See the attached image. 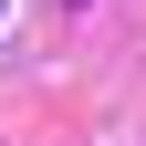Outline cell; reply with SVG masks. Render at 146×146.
Masks as SVG:
<instances>
[{
	"mask_svg": "<svg viewBox=\"0 0 146 146\" xmlns=\"http://www.w3.org/2000/svg\"><path fill=\"white\" fill-rule=\"evenodd\" d=\"M63 11H84V0H63Z\"/></svg>",
	"mask_w": 146,
	"mask_h": 146,
	"instance_id": "6da1fadb",
	"label": "cell"
}]
</instances>
